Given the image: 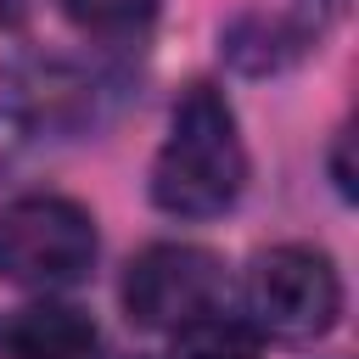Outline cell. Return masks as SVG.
Instances as JSON below:
<instances>
[{
    "instance_id": "cell-1",
    "label": "cell",
    "mask_w": 359,
    "mask_h": 359,
    "mask_svg": "<svg viewBox=\"0 0 359 359\" xmlns=\"http://www.w3.org/2000/svg\"><path fill=\"white\" fill-rule=\"evenodd\" d=\"M247 185V146L236 107L213 84H185L168 135L151 157V202L168 219H219Z\"/></svg>"
},
{
    "instance_id": "cell-2",
    "label": "cell",
    "mask_w": 359,
    "mask_h": 359,
    "mask_svg": "<svg viewBox=\"0 0 359 359\" xmlns=\"http://www.w3.org/2000/svg\"><path fill=\"white\" fill-rule=\"evenodd\" d=\"M95 213L62 191H28L0 208V280L22 292H62L95 269Z\"/></svg>"
},
{
    "instance_id": "cell-3",
    "label": "cell",
    "mask_w": 359,
    "mask_h": 359,
    "mask_svg": "<svg viewBox=\"0 0 359 359\" xmlns=\"http://www.w3.org/2000/svg\"><path fill=\"white\" fill-rule=\"evenodd\" d=\"M342 269L325 247L280 241L264 247L247 269V320L269 342H320L342 320Z\"/></svg>"
},
{
    "instance_id": "cell-4",
    "label": "cell",
    "mask_w": 359,
    "mask_h": 359,
    "mask_svg": "<svg viewBox=\"0 0 359 359\" xmlns=\"http://www.w3.org/2000/svg\"><path fill=\"white\" fill-rule=\"evenodd\" d=\"M230 292V269L213 247L196 241H151L129 258L123 269V314L140 331H180L213 309H224Z\"/></svg>"
},
{
    "instance_id": "cell-5",
    "label": "cell",
    "mask_w": 359,
    "mask_h": 359,
    "mask_svg": "<svg viewBox=\"0 0 359 359\" xmlns=\"http://www.w3.org/2000/svg\"><path fill=\"white\" fill-rule=\"evenodd\" d=\"M348 0H292L286 11H247L224 28V56L241 73H280L297 56H309L342 17Z\"/></svg>"
},
{
    "instance_id": "cell-6",
    "label": "cell",
    "mask_w": 359,
    "mask_h": 359,
    "mask_svg": "<svg viewBox=\"0 0 359 359\" xmlns=\"http://www.w3.org/2000/svg\"><path fill=\"white\" fill-rule=\"evenodd\" d=\"M95 320L62 297H39L0 325L6 359H95Z\"/></svg>"
},
{
    "instance_id": "cell-7",
    "label": "cell",
    "mask_w": 359,
    "mask_h": 359,
    "mask_svg": "<svg viewBox=\"0 0 359 359\" xmlns=\"http://www.w3.org/2000/svg\"><path fill=\"white\" fill-rule=\"evenodd\" d=\"M168 337H174L168 359H258L264 353L258 325L247 314H230V309H213V314H202V320H191Z\"/></svg>"
},
{
    "instance_id": "cell-8",
    "label": "cell",
    "mask_w": 359,
    "mask_h": 359,
    "mask_svg": "<svg viewBox=\"0 0 359 359\" xmlns=\"http://www.w3.org/2000/svg\"><path fill=\"white\" fill-rule=\"evenodd\" d=\"M62 11H67V22L73 28H84V34H135V28H146L151 22V11H157V0H62Z\"/></svg>"
},
{
    "instance_id": "cell-9",
    "label": "cell",
    "mask_w": 359,
    "mask_h": 359,
    "mask_svg": "<svg viewBox=\"0 0 359 359\" xmlns=\"http://www.w3.org/2000/svg\"><path fill=\"white\" fill-rule=\"evenodd\" d=\"M28 129H34V123H28V112H22L17 101H0V174H6V168H11V157L28 146Z\"/></svg>"
},
{
    "instance_id": "cell-10",
    "label": "cell",
    "mask_w": 359,
    "mask_h": 359,
    "mask_svg": "<svg viewBox=\"0 0 359 359\" xmlns=\"http://www.w3.org/2000/svg\"><path fill=\"white\" fill-rule=\"evenodd\" d=\"M331 180H337V191H342V196H353V174H348V129L337 135V151H331Z\"/></svg>"
},
{
    "instance_id": "cell-11",
    "label": "cell",
    "mask_w": 359,
    "mask_h": 359,
    "mask_svg": "<svg viewBox=\"0 0 359 359\" xmlns=\"http://www.w3.org/2000/svg\"><path fill=\"white\" fill-rule=\"evenodd\" d=\"M129 359H151V353H129Z\"/></svg>"
}]
</instances>
